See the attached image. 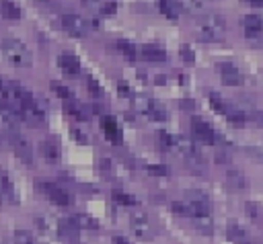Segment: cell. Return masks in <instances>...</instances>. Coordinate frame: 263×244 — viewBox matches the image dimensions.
Returning a JSON list of instances; mask_svg holds the SVG:
<instances>
[{"label":"cell","mask_w":263,"mask_h":244,"mask_svg":"<svg viewBox=\"0 0 263 244\" xmlns=\"http://www.w3.org/2000/svg\"><path fill=\"white\" fill-rule=\"evenodd\" d=\"M226 33V21L216 14V12H208L201 14L197 18V37L203 41H220Z\"/></svg>","instance_id":"6da1fadb"},{"label":"cell","mask_w":263,"mask_h":244,"mask_svg":"<svg viewBox=\"0 0 263 244\" xmlns=\"http://www.w3.org/2000/svg\"><path fill=\"white\" fill-rule=\"evenodd\" d=\"M0 51L12 66H18V68H27L33 62L29 47L18 39H2L0 41Z\"/></svg>","instance_id":"7a4b0ae2"},{"label":"cell","mask_w":263,"mask_h":244,"mask_svg":"<svg viewBox=\"0 0 263 244\" xmlns=\"http://www.w3.org/2000/svg\"><path fill=\"white\" fill-rule=\"evenodd\" d=\"M129 228H132V234H134L136 238H140V240H154V236H156L154 223H152L150 217H148L144 211H140V209L132 211V215H129Z\"/></svg>","instance_id":"3957f363"},{"label":"cell","mask_w":263,"mask_h":244,"mask_svg":"<svg viewBox=\"0 0 263 244\" xmlns=\"http://www.w3.org/2000/svg\"><path fill=\"white\" fill-rule=\"evenodd\" d=\"M37 187H39V191H41L53 205H58V207H68V205L72 203L70 193H68L66 189L53 185V182H39Z\"/></svg>","instance_id":"277c9868"},{"label":"cell","mask_w":263,"mask_h":244,"mask_svg":"<svg viewBox=\"0 0 263 244\" xmlns=\"http://www.w3.org/2000/svg\"><path fill=\"white\" fill-rule=\"evenodd\" d=\"M191 131H193L195 139L201 141V144H216V141H218V133H216L214 127H212L208 121H203V119H193V121H191Z\"/></svg>","instance_id":"5b68a950"},{"label":"cell","mask_w":263,"mask_h":244,"mask_svg":"<svg viewBox=\"0 0 263 244\" xmlns=\"http://www.w3.org/2000/svg\"><path fill=\"white\" fill-rule=\"evenodd\" d=\"M62 27L74 37H84L88 33V23L80 14H64L62 16Z\"/></svg>","instance_id":"8992f818"},{"label":"cell","mask_w":263,"mask_h":244,"mask_svg":"<svg viewBox=\"0 0 263 244\" xmlns=\"http://www.w3.org/2000/svg\"><path fill=\"white\" fill-rule=\"evenodd\" d=\"M220 78H222V82H224L226 86H240V84L245 82L242 72H240L234 64H230V62L220 64Z\"/></svg>","instance_id":"52a82bcc"},{"label":"cell","mask_w":263,"mask_h":244,"mask_svg":"<svg viewBox=\"0 0 263 244\" xmlns=\"http://www.w3.org/2000/svg\"><path fill=\"white\" fill-rule=\"evenodd\" d=\"M21 111H23V121H25V123H29V125H43V121H45V111H43V107H41L37 100H33V103L21 107Z\"/></svg>","instance_id":"ba28073f"},{"label":"cell","mask_w":263,"mask_h":244,"mask_svg":"<svg viewBox=\"0 0 263 244\" xmlns=\"http://www.w3.org/2000/svg\"><path fill=\"white\" fill-rule=\"evenodd\" d=\"M242 23V29H245V35L249 39H259L263 35V21L259 14H245L240 18Z\"/></svg>","instance_id":"9c48e42d"},{"label":"cell","mask_w":263,"mask_h":244,"mask_svg":"<svg viewBox=\"0 0 263 244\" xmlns=\"http://www.w3.org/2000/svg\"><path fill=\"white\" fill-rule=\"evenodd\" d=\"M101 127H103V133H105V137H107L111 144H121V139H123V133H121V129H119V125H117L115 117H111V115H105V117L101 119Z\"/></svg>","instance_id":"30bf717a"},{"label":"cell","mask_w":263,"mask_h":244,"mask_svg":"<svg viewBox=\"0 0 263 244\" xmlns=\"http://www.w3.org/2000/svg\"><path fill=\"white\" fill-rule=\"evenodd\" d=\"M8 137H10V144H12L14 152H16V156H18L23 162L31 164V162H33V152H31V146H29V141H27V139H23V137H21L16 131H12Z\"/></svg>","instance_id":"8fae6325"},{"label":"cell","mask_w":263,"mask_h":244,"mask_svg":"<svg viewBox=\"0 0 263 244\" xmlns=\"http://www.w3.org/2000/svg\"><path fill=\"white\" fill-rule=\"evenodd\" d=\"M58 66H60V70H62L66 76H70V78H74V76L80 74V62H78V57H76L74 53H62V55L58 57Z\"/></svg>","instance_id":"7c38bea8"},{"label":"cell","mask_w":263,"mask_h":244,"mask_svg":"<svg viewBox=\"0 0 263 244\" xmlns=\"http://www.w3.org/2000/svg\"><path fill=\"white\" fill-rule=\"evenodd\" d=\"M55 232L62 238H66V240H74L78 236V232H80V226H78V221L74 217H66V219H60L58 221V230Z\"/></svg>","instance_id":"4fadbf2b"},{"label":"cell","mask_w":263,"mask_h":244,"mask_svg":"<svg viewBox=\"0 0 263 244\" xmlns=\"http://www.w3.org/2000/svg\"><path fill=\"white\" fill-rule=\"evenodd\" d=\"M226 234H228V240L234 242V244H253L251 238H249V234L242 230V226L238 221H228Z\"/></svg>","instance_id":"5bb4252c"},{"label":"cell","mask_w":263,"mask_h":244,"mask_svg":"<svg viewBox=\"0 0 263 244\" xmlns=\"http://www.w3.org/2000/svg\"><path fill=\"white\" fill-rule=\"evenodd\" d=\"M226 185H228L230 191L240 193V191H245L249 187V180H247V176L240 170H228L226 172Z\"/></svg>","instance_id":"9a60e30c"},{"label":"cell","mask_w":263,"mask_h":244,"mask_svg":"<svg viewBox=\"0 0 263 244\" xmlns=\"http://www.w3.org/2000/svg\"><path fill=\"white\" fill-rule=\"evenodd\" d=\"M39 150H41V156H43L47 162H58L60 156H62V150H60V146H58L55 139H45V141H41Z\"/></svg>","instance_id":"2e32d148"},{"label":"cell","mask_w":263,"mask_h":244,"mask_svg":"<svg viewBox=\"0 0 263 244\" xmlns=\"http://www.w3.org/2000/svg\"><path fill=\"white\" fill-rule=\"evenodd\" d=\"M142 55H144V59H148V62H164V59H166V51H164L160 45H156V43L144 45V47H142Z\"/></svg>","instance_id":"e0dca14e"},{"label":"cell","mask_w":263,"mask_h":244,"mask_svg":"<svg viewBox=\"0 0 263 244\" xmlns=\"http://www.w3.org/2000/svg\"><path fill=\"white\" fill-rule=\"evenodd\" d=\"M0 14L6 21H18L21 18V8L14 0H0Z\"/></svg>","instance_id":"ac0fdd59"},{"label":"cell","mask_w":263,"mask_h":244,"mask_svg":"<svg viewBox=\"0 0 263 244\" xmlns=\"http://www.w3.org/2000/svg\"><path fill=\"white\" fill-rule=\"evenodd\" d=\"M66 113H68V115H72V117H74V119H78V121H84V119H88V117H90L88 107H82V105L72 103V100H68V103H66Z\"/></svg>","instance_id":"d6986e66"},{"label":"cell","mask_w":263,"mask_h":244,"mask_svg":"<svg viewBox=\"0 0 263 244\" xmlns=\"http://www.w3.org/2000/svg\"><path fill=\"white\" fill-rule=\"evenodd\" d=\"M115 47H117V51H119L125 59H136V45H134L132 41H127V39H119V41L115 43Z\"/></svg>","instance_id":"ffe728a7"},{"label":"cell","mask_w":263,"mask_h":244,"mask_svg":"<svg viewBox=\"0 0 263 244\" xmlns=\"http://www.w3.org/2000/svg\"><path fill=\"white\" fill-rule=\"evenodd\" d=\"M150 105H152V98H148L146 94H134V96H132V107H134L138 113L148 115Z\"/></svg>","instance_id":"44dd1931"},{"label":"cell","mask_w":263,"mask_h":244,"mask_svg":"<svg viewBox=\"0 0 263 244\" xmlns=\"http://www.w3.org/2000/svg\"><path fill=\"white\" fill-rule=\"evenodd\" d=\"M113 201L121 207H136L138 205V199L129 193H123V191H113Z\"/></svg>","instance_id":"7402d4cb"},{"label":"cell","mask_w":263,"mask_h":244,"mask_svg":"<svg viewBox=\"0 0 263 244\" xmlns=\"http://www.w3.org/2000/svg\"><path fill=\"white\" fill-rule=\"evenodd\" d=\"M208 100H210V105H212V109L214 111H218V113H228V103L218 94V92H208Z\"/></svg>","instance_id":"603a6c76"},{"label":"cell","mask_w":263,"mask_h":244,"mask_svg":"<svg viewBox=\"0 0 263 244\" xmlns=\"http://www.w3.org/2000/svg\"><path fill=\"white\" fill-rule=\"evenodd\" d=\"M181 12H189V14H197L201 8H203V2L201 0H177Z\"/></svg>","instance_id":"cb8c5ba5"},{"label":"cell","mask_w":263,"mask_h":244,"mask_svg":"<svg viewBox=\"0 0 263 244\" xmlns=\"http://www.w3.org/2000/svg\"><path fill=\"white\" fill-rule=\"evenodd\" d=\"M160 10L168 16V18H177L181 14V8L177 4V0H160Z\"/></svg>","instance_id":"d4e9b609"},{"label":"cell","mask_w":263,"mask_h":244,"mask_svg":"<svg viewBox=\"0 0 263 244\" xmlns=\"http://www.w3.org/2000/svg\"><path fill=\"white\" fill-rule=\"evenodd\" d=\"M226 119H228V123L234 125V127H242V125L247 123V115H245L242 111H238V109H228Z\"/></svg>","instance_id":"484cf974"},{"label":"cell","mask_w":263,"mask_h":244,"mask_svg":"<svg viewBox=\"0 0 263 244\" xmlns=\"http://www.w3.org/2000/svg\"><path fill=\"white\" fill-rule=\"evenodd\" d=\"M148 117H152L154 121H164V119H166V109H164L158 100L152 98V105H150V109H148Z\"/></svg>","instance_id":"4316f807"},{"label":"cell","mask_w":263,"mask_h":244,"mask_svg":"<svg viewBox=\"0 0 263 244\" xmlns=\"http://www.w3.org/2000/svg\"><path fill=\"white\" fill-rule=\"evenodd\" d=\"M193 219H195V228H197L199 232H203V234H212V232H214V221H212L210 213H208V215L193 217Z\"/></svg>","instance_id":"83f0119b"},{"label":"cell","mask_w":263,"mask_h":244,"mask_svg":"<svg viewBox=\"0 0 263 244\" xmlns=\"http://www.w3.org/2000/svg\"><path fill=\"white\" fill-rule=\"evenodd\" d=\"M245 213H247L253 221H259V219L263 217V209H261V205L255 203V201H247V203H245Z\"/></svg>","instance_id":"f1b7e54d"},{"label":"cell","mask_w":263,"mask_h":244,"mask_svg":"<svg viewBox=\"0 0 263 244\" xmlns=\"http://www.w3.org/2000/svg\"><path fill=\"white\" fill-rule=\"evenodd\" d=\"M74 219L78 221V226H80V228H88V230H95V228H99V221H97L95 217L86 215V213H78Z\"/></svg>","instance_id":"f546056e"},{"label":"cell","mask_w":263,"mask_h":244,"mask_svg":"<svg viewBox=\"0 0 263 244\" xmlns=\"http://www.w3.org/2000/svg\"><path fill=\"white\" fill-rule=\"evenodd\" d=\"M51 90H53L60 98H64V100H72V92H70L68 86H64V84H60V82H51Z\"/></svg>","instance_id":"4dcf8cb0"},{"label":"cell","mask_w":263,"mask_h":244,"mask_svg":"<svg viewBox=\"0 0 263 244\" xmlns=\"http://www.w3.org/2000/svg\"><path fill=\"white\" fill-rule=\"evenodd\" d=\"M14 244H35V238L27 230H16L14 232Z\"/></svg>","instance_id":"1f68e13d"},{"label":"cell","mask_w":263,"mask_h":244,"mask_svg":"<svg viewBox=\"0 0 263 244\" xmlns=\"http://www.w3.org/2000/svg\"><path fill=\"white\" fill-rule=\"evenodd\" d=\"M146 172L148 174H154V176H166L168 174V168L164 164H146Z\"/></svg>","instance_id":"d6a6232c"},{"label":"cell","mask_w":263,"mask_h":244,"mask_svg":"<svg viewBox=\"0 0 263 244\" xmlns=\"http://www.w3.org/2000/svg\"><path fill=\"white\" fill-rule=\"evenodd\" d=\"M171 209L177 213V215H185V217H189L191 215V211H189V205H187V201H175L173 205H171Z\"/></svg>","instance_id":"836d02e7"},{"label":"cell","mask_w":263,"mask_h":244,"mask_svg":"<svg viewBox=\"0 0 263 244\" xmlns=\"http://www.w3.org/2000/svg\"><path fill=\"white\" fill-rule=\"evenodd\" d=\"M86 86H88V90H90L92 96H99V98H101V96L105 94V92H103V86H101L95 78H88V80H86Z\"/></svg>","instance_id":"e575fe53"},{"label":"cell","mask_w":263,"mask_h":244,"mask_svg":"<svg viewBox=\"0 0 263 244\" xmlns=\"http://www.w3.org/2000/svg\"><path fill=\"white\" fill-rule=\"evenodd\" d=\"M179 53H181V57H183L187 64H193V57H195V53H193V49H191L189 45H181Z\"/></svg>","instance_id":"d590c367"},{"label":"cell","mask_w":263,"mask_h":244,"mask_svg":"<svg viewBox=\"0 0 263 244\" xmlns=\"http://www.w3.org/2000/svg\"><path fill=\"white\" fill-rule=\"evenodd\" d=\"M35 2H37L41 8H45V10H53V8L60 4L58 0H35Z\"/></svg>","instance_id":"8d00e7d4"},{"label":"cell","mask_w":263,"mask_h":244,"mask_svg":"<svg viewBox=\"0 0 263 244\" xmlns=\"http://www.w3.org/2000/svg\"><path fill=\"white\" fill-rule=\"evenodd\" d=\"M115 10H117V4H115V2H105V4L101 6V12H103V14H113Z\"/></svg>","instance_id":"74e56055"},{"label":"cell","mask_w":263,"mask_h":244,"mask_svg":"<svg viewBox=\"0 0 263 244\" xmlns=\"http://www.w3.org/2000/svg\"><path fill=\"white\" fill-rule=\"evenodd\" d=\"M251 119H253V123H255L257 127H263V111H255V113L251 115Z\"/></svg>","instance_id":"f35d334b"},{"label":"cell","mask_w":263,"mask_h":244,"mask_svg":"<svg viewBox=\"0 0 263 244\" xmlns=\"http://www.w3.org/2000/svg\"><path fill=\"white\" fill-rule=\"evenodd\" d=\"M72 135L76 137V141H78V144H86V141H88L86 133H82V131H78V129H72Z\"/></svg>","instance_id":"ab89813d"},{"label":"cell","mask_w":263,"mask_h":244,"mask_svg":"<svg viewBox=\"0 0 263 244\" xmlns=\"http://www.w3.org/2000/svg\"><path fill=\"white\" fill-rule=\"evenodd\" d=\"M119 92H121L123 96H129V98H132V92H129V86H127L125 82H119Z\"/></svg>","instance_id":"60d3db41"},{"label":"cell","mask_w":263,"mask_h":244,"mask_svg":"<svg viewBox=\"0 0 263 244\" xmlns=\"http://www.w3.org/2000/svg\"><path fill=\"white\" fill-rule=\"evenodd\" d=\"M113 244H129V240L127 238H123V236H113V240H111Z\"/></svg>","instance_id":"b9f144b4"},{"label":"cell","mask_w":263,"mask_h":244,"mask_svg":"<svg viewBox=\"0 0 263 244\" xmlns=\"http://www.w3.org/2000/svg\"><path fill=\"white\" fill-rule=\"evenodd\" d=\"M181 107H183V109H193V100L185 98V100H181Z\"/></svg>","instance_id":"7bdbcfd3"},{"label":"cell","mask_w":263,"mask_h":244,"mask_svg":"<svg viewBox=\"0 0 263 244\" xmlns=\"http://www.w3.org/2000/svg\"><path fill=\"white\" fill-rule=\"evenodd\" d=\"M245 2L251 6H263V0H245Z\"/></svg>","instance_id":"ee69618b"},{"label":"cell","mask_w":263,"mask_h":244,"mask_svg":"<svg viewBox=\"0 0 263 244\" xmlns=\"http://www.w3.org/2000/svg\"><path fill=\"white\" fill-rule=\"evenodd\" d=\"M4 84H6V82H2V80H0V92H4Z\"/></svg>","instance_id":"f6af8a7d"},{"label":"cell","mask_w":263,"mask_h":244,"mask_svg":"<svg viewBox=\"0 0 263 244\" xmlns=\"http://www.w3.org/2000/svg\"><path fill=\"white\" fill-rule=\"evenodd\" d=\"M253 244H255V242H253Z\"/></svg>","instance_id":"bcb514c9"}]
</instances>
